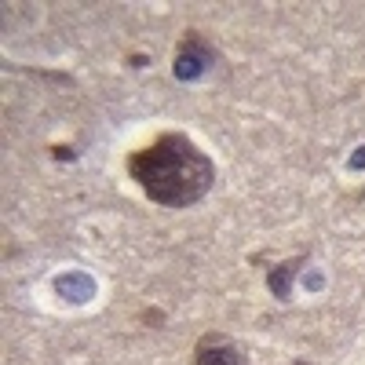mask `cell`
<instances>
[{
  "mask_svg": "<svg viewBox=\"0 0 365 365\" xmlns=\"http://www.w3.org/2000/svg\"><path fill=\"white\" fill-rule=\"evenodd\" d=\"M194 365H252L227 332H205L194 347Z\"/></svg>",
  "mask_w": 365,
  "mask_h": 365,
  "instance_id": "obj_2",
  "label": "cell"
},
{
  "mask_svg": "<svg viewBox=\"0 0 365 365\" xmlns=\"http://www.w3.org/2000/svg\"><path fill=\"white\" fill-rule=\"evenodd\" d=\"M125 172L143 197L161 208H190L216 187L212 158L179 128H165L146 146L132 150L125 158Z\"/></svg>",
  "mask_w": 365,
  "mask_h": 365,
  "instance_id": "obj_1",
  "label": "cell"
}]
</instances>
